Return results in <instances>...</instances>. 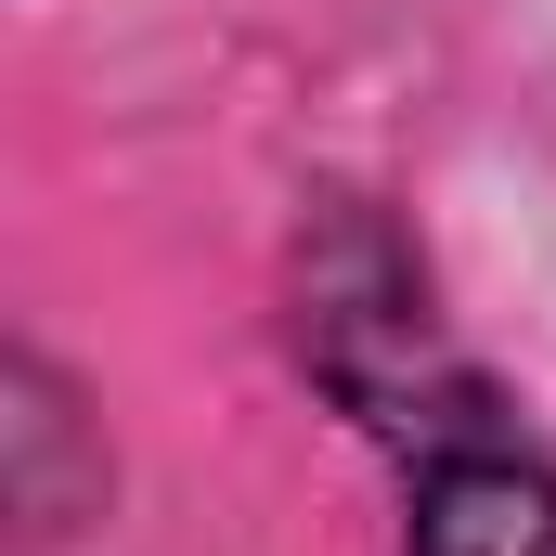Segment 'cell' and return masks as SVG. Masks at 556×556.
Segmentation results:
<instances>
[{"label":"cell","mask_w":556,"mask_h":556,"mask_svg":"<svg viewBox=\"0 0 556 556\" xmlns=\"http://www.w3.org/2000/svg\"><path fill=\"white\" fill-rule=\"evenodd\" d=\"M415 556H556V466L505 453L492 427L427 453L415 479Z\"/></svg>","instance_id":"1"},{"label":"cell","mask_w":556,"mask_h":556,"mask_svg":"<svg viewBox=\"0 0 556 556\" xmlns=\"http://www.w3.org/2000/svg\"><path fill=\"white\" fill-rule=\"evenodd\" d=\"M311 298H324V285H311ZM363 324H376L389 350H427V311H402V273H376V311H363ZM311 350H324V376H337V402H350V415L402 427V389H389V376H350V324H337V298L311 311Z\"/></svg>","instance_id":"2"}]
</instances>
